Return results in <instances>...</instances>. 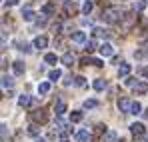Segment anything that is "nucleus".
<instances>
[{"label": "nucleus", "mask_w": 148, "mask_h": 142, "mask_svg": "<svg viewBox=\"0 0 148 142\" xmlns=\"http://www.w3.org/2000/svg\"><path fill=\"white\" fill-rule=\"evenodd\" d=\"M102 20H106V22H110V24L118 22V20H122V10L120 8H106L102 12Z\"/></svg>", "instance_id": "f257e3e1"}, {"label": "nucleus", "mask_w": 148, "mask_h": 142, "mask_svg": "<svg viewBox=\"0 0 148 142\" xmlns=\"http://www.w3.org/2000/svg\"><path fill=\"white\" fill-rule=\"evenodd\" d=\"M116 104H118V110H120V112H124V114H130V108H132V102H130V100H128V98H118V102H116Z\"/></svg>", "instance_id": "f03ea898"}, {"label": "nucleus", "mask_w": 148, "mask_h": 142, "mask_svg": "<svg viewBox=\"0 0 148 142\" xmlns=\"http://www.w3.org/2000/svg\"><path fill=\"white\" fill-rule=\"evenodd\" d=\"M98 52H100V56L108 58V56H112V54H114V48H112L110 42H102V44L98 46Z\"/></svg>", "instance_id": "7ed1b4c3"}, {"label": "nucleus", "mask_w": 148, "mask_h": 142, "mask_svg": "<svg viewBox=\"0 0 148 142\" xmlns=\"http://www.w3.org/2000/svg\"><path fill=\"white\" fill-rule=\"evenodd\" d=\"M130 132H132L134 136H144V134H146V128H144V124H140V122H132V124H130Z\"/></svg>", "instance_id": "20e7f679"}, {"label": "nucleus", "mask_w": 148, "mask_h": 142, "mask_svg": "<svg viewBox=\"0 0 148 142\" xmlns=\"http://www.w3.org/2000/svg\"><path fill=\"white\" fill-rule=\"evenodd\" d=\"M32 120H34V122H38V124H44V122L48 120L46 110H42V108H40V110H34V112H32Z\"/></svg>", "instance_id": "39448f33"}, {"label": "nucleus", "mask_w": 148, "mask_h": 142, "mask_svg": "<svg viewBox=\"0 0 148 142\" xmlns=\"http://www.w3.org/2000/svg\"><path fill=\"white\" fill-rule=\"evenodd\" d=\"M76 140H78V142H90V140H92V136H90V132H88V130H84V128H82V130H78V132H76Z\"/></svg>", "instance_id": "423d86ee"}, {"label": "nucleus", "mask_w": 148, "mask_h": 142, "mask_svg": "<svg viewBox=\"0 0 148 142\" xmlns=\"http://www.w3.org/2000/svg\"><path fill=\"white\" fill-rule=\"evenodd\" d=\"M12 70H14V74L16 76H22L26 70V66H24V62L22 60H16V62H12Z\"/></svg>", "instance_id": "0eeeda50"}, {"label": "nucleus", "mask_w": 148, "mask_h": 142, "mask_svg": "<svg viewBox=\"0 0 148 142\" xmlns=\"http://www.w3.org/2000/svg\"><path fill=\"white\" fill-rule=\"evenodd\" d=\"M54 110H56V116H62V114L66 112V102H64L62 98H58V102L54 104Z\"/></svg>", "instance_id": "6e6552de"}, {"label": "nucleus", "mask_w": 148, "mask_h": 142, "mask_svg": "<svg viewBox=\"0 0 148 142\" xmlns=\"http://www.w3.org/2000/svg\"><path fill=\"white\" fill-rule=\"evenodd\" d=\"M72 42H76V44H86V42H88V40H86V32H74Z\"/></svg>", "instance_id": "1a4fd4ad"}, {"label": "nucleus", "mask_w": 148, "mask_h": 142, "mask_svg": "<svg viewBox=\"0 0 148 142\" xmlns=\"http://www.w3.org/2000/svg\"><path fill=\"white\" fill-rule=\"evenodd\" d=\"M132 90H134V94H144V92H148V84L146 82H136L132 86Z\"/></svg>", "instance_id": "9d476101"}, {"label": "nucleus", "mask_w": 148, "mask_h": 142, "mask_svg": "<svg viewBox=\"0 0 148 142\" xmlns=\"http://www.w3.org/2000/svg\"><path fill=\"white\" fill-rule=\"evenodd\" d=\"M60 62H62L64 66H72V64H74V54H72V52H64L62 58H60Z\"/></svg>", "instance_id": "9b49d317"}, {"label": "nucleus", "mask_w": 148, "mask_h": 142, "mask_svg": "<svg viewBox=\"0 0 148 142\" xmlns=\"http://www.w3.org/2000/svg\"><path fill=\"white\" fill-rule=\"evenodd\" d=\"M46 46H48V38L46 36H36L34 38V48L40 50V48H46Z\"/></svg>", "instance_id": "f8f14e48"}, {"label": "nucleus", "mask_w": 148, "mask_h": 142, "mask_svg": "<svg viewBox=\"0 0 148 142\" xmlns=\"http://www.w3.org/2000/svg\"><path fill=\"white\" fill-rule=\"evenodd\" d=\"M34 16H36V14H34V10H32V8H24V10H22V18H24L26 22H32V20H34Z\"/></svg>", "instance_id": "ddd939ff"}, {"label": "nucleus", "mask_w": 148, "mask_h": 142, "mask_svg": "<svg viewBox=\"0 0 148 142\" xmlns=\"http://www.w3.org/2000/svg\"><path fill=\"white\" fill-rule=\"evenodd\" d=\"M12 86H14V80H12V76H6V74H4V76H2V88H4V90H6V88L10 90Z\"/></svg>", "instance_id": "4468645a"}, {"label": "nucleus", "mask_w": 148, "mask_h": 142, "mask_svg": "<svg viewBox=\"0 0 148 142\" xmlns=\"http://www.w3.org/2000/svg\"><path fill=\"white\" fill-rule=\"evenodd\" d=\"M92 86H94V90H96V92H102V90L106 88V80H104V78H96Z\"/></svg>", "instance_id": "2eb2a0df"}, {"label": "nucleus", "mask_w": 148, "mask_h": 142, "mask_svg": "<svg viewBox=\"0 0 148 142\" xmlns=\"http://www.w3.org/2000/svg\"><path fill=\"white\" fill-rule=\"evenodd\" d=\"M44 62H46V64H52V66H54V64L58 62V56H56L54 52H48V54H44Z\"/></svg>", "instance_id": "dca6fc26"}, {"label": "nucleus", "mask_w": 148, "mask_h": 142, "mask_svg": "<svg viewBox=\"0 0 148 142\" xmlns=\"http://www.w3.org/2000/svg\"><path fill=\"white\" fill-rule=\"evenodd\" d=\"M128 74H130V64L122 62V64H120V68H118V76L124 78V76H128Z\"/></svg>", "instance_id": "f3484780"}, {"label": "nucleus", "mask_w": 148, "mask_h": 142, "mask_svg": "<svg viewBox=\"0 0 148 142\" xmlns=\"http://www.w3.org/2000/svg\"><path fill=\"white\" fill-rule=\"evenodd\" d=\"M92 8H94V2H92V0H86V2L82 4V14H86V16H88V14L92 12Z\"/></svg>", "instance_id": "a211bd4d"}, {"label": "nucleus", "mask_w": 148, "mask_h": 142, "mask_svg": "<svg viewBox=\"0 0 148 142\" xmlns=\"http://www.w3.org/2000/svg\"><path fill=\"white\" fill-rule=\"evenodd\" d=\"M130 114H134V116H136V114H142V104H140L138 100H134V102H132V108H130Z\"/></svg>", "instance_id": "6ab92c4d"}, {"label": "nucleus", "mask_w": 148, "mask_h": 142, "mask_svg": "<svg viewBox=\"0 0 148 142\" xmlns=\"http://www.w3.org/2000/svg\"><path fill=\"white\" fill-rule=\"evenodd\" d=\"M50 92V82H40L38 84V94H48Z\"/></svg>", "instance_id": "aec40b11"}, {"label": "nucleus", "mask_w": 148, "mask_h": 142, "mask_svg": "<svg viewBox=\"0 0 148 142\" xmlns=\"http://www.w3.org/2000/svg\"><path fill=\"white\" fill-rule=\"evenodd\" d=\"M60 76H62V70H58V68H54V70H50L48 78L52 82H56V80H60Z\"/></svg>", "instance_id": "412c9836"}, {"label": "nucleus", "mask_w": 148, "mask_h": 142, "mask_svg": "<svg viewBox=\"0 0 148 142\" xmlns=\"http://www.w3.org/2000/svg\"><path fill=\"white\" fill-rule=\"evenodd\" d=\"M28 104H30V96L28 94H22L20 98H18V106H20V108H24V106H28Z\"/></svg>", "instance_id": "4be33fe9"}, {"label": "nucleus", "mask_w": 148, "mask_h": 142, "mask_svg": "<svg viewBox=\"0 0 148 142\" xmlns=\"http://www.w3.org/2000/svg\"><path fill=\"white\" fill-rule=\"evenodd\" d=\"M106 34H108V32L102 30V28H94V30H92V36H96V38H106Z\"/></svg>", "instance_id": "5701e85b"}, {"label": "nucleus", "mask_w": 148, "mask_h": 142, "mask_svg": "<svg viewBox=\"0 0 148 142\" xmlns=\"http://www.w3.org/2000/svg\"><path fill=\"white\" fill-rule=\"evenodd\" d=\"M146 8V0H136L134 2V10L136 12H140V10H144Z\"/></svg>", "instance_id": "b1692460"}, {"label": "nucleus", "mask_w": 148, "mask_h": 142, "mask_svg": "<svg viewBox=\"0 0 148 142\" xmlns=\"http://www.w3.org/2000/svg\"><path fill=\"white\" fill-rule=\"evenodd\" d=\"M42 14H46V16H50V14H54V4H44V8H42Z\"/></svg>", "instance_id": "393cba45"}, {"label": "nucleus", "mask_w": 148, "mask_h": 142, "mask_svg": "<svg viewBox=\"0 0 148 142\" xmlns=\"http://www.w3.org/2000/svg\"><path fill=\"white\" fill-rule=\"evenodd\" d=\"M80 120H82V112H78V110L70 112V122H80Z\"/></svg>", "instance_id": "a878e982"}, {"label": "nucleus", "mask_w": 148, "mask_h": 142, "mask_svg": "<svg viewBox=\"0 0 148 142\" xmlns=\"http://www.w3.org/2000/svg\"><path fill=\"white\" fill-rule=\"evenodd\" d=\"M98 106V102L94 100V98H90V100H84V108L88 110V108H96Z\"/></svg>", "instance_id": "bb28decb"}, {"label": "nucleus", "mask_w": 148, "mask_h": 142, "mask_svg": "<svg viewBox=\"0 0 148 142\" xmlns=\"http://www.w3.org/2000/svg\"><path fill=\"white\" fill-rule=\"evenodd\" d=\"M84 48H86V52H94V50H96V42H94V40H88V42L84 44Z\"/></svg>", "instance_id": "cd10ccee"}, {"label": "nucleus", "mask_w": 148, "mask_h": 142, "mask_svg": "<svg viewBox=\"0 0 148 142\" xmlns=\"http://www.w3.org/2000/svg\"><path fill=\"white\" fill-rule=\"evenodd\" d=\"M84 80H86L84 76H76V78H74V84H76V86H84V84H86Z\"/></svg>", "instance_id": "c85d7f7f"}, {"label": "nucleus", "mask_w": 148, "mask_h": 142, "mask_svg": "<svg viewBox=\"0 0 148 142\" xmlns=\"http://www.w3.org/2000/svg\"><path fill=\"white\" fill-rule=\"evenodd\" d=\"M28 134L36 136V134H38V126H34V124H32V126H28Z\"/></svg>", "instance_id": "c756f323"}, {"label": "nucleus", "mask_w": 148, "mask_h": 142, "mask_svg": "<svg viewBox=\"0 0 148 142\" xmlns=\"http://www.w3.org/2000/svg\"><path fill=\"white\" fill-rule=\"evenodd\" d=\"M106 140H108V142H114V140H116V132H112V130H110V132L106 134Z\"/></svg>", "instance_id": "7c9ffc66"}, {"label": "nucleus", "mask_w": 148, "mask_h": 142, "mask_svg": "<svg viewBox=\"0 0 148 142\" xmlns=\"http://www.w3.org/2000/svg\"><path fill=\"white\" fill-rule=\"evenodd\" d=\"M90 64H94V66H104V62H102L100 58H90Z\"/></svg>", "instance_id": "2f4dec72"}, {"label": "nucleus", "mask_w": 148, "mask_h": 142, "mask_svg": "<svg viewBox=\"0 0 148 142\" xmlns=\"http://www.w3.org/2000/svg\"><path fill=\"white\" fill-rule=\"evenodd\" d=\"M18 0H4V6H16Z\"/></svg>", "instance_id": "473e14b6"}, {"label": "nucleus", "mask_w": 148, "mask_h": 142, "mask_svg": "<svg viewBox=\"0 0 148 142\" xmlns=\"http://www.w3.org/2000/svg\"><path fill=\"white\" fill-rule=\"evenodd\" d=\"M18 46H20L18 50H22V52H30V46H28L26 42H24V44H18Z\"/></svg>", "instance_id": "72a5a7b5"}, {"label": "nucleus", "mask_w": 148, "mask_h": 142, "mask_svg": "<svg viewBox=\"0 0 148 142\" xmlns=\"http://www.w3.org/2000/svg\"><path fill=\"white\" fill-rule=\"evenodd\" d=\"M140 72H142V76H144V78H148V66H142Z\"/></svg>", "instance_id": "f704fd0d"}, {"label": "nucleus", "mask_w": 148, "mask_h": 142, "mask_svg": "<svg viewBox=\"0 0 148 142\" xmlns=\"http://www.w3.org/2000/svg\"><path fill=\"white\" fill-rule=\"evenodd\" d=\"M126 84H128V86H134L136 80H134V78H126Z\"/></svg>", "instance_id": "c9c22d12"}, {"label": "nucleus", "mask_w": 148, "mask_h": 142, "mask_svg": "<svg viewBox=\"0 0 148 142\" xmlns=\"http://www.w3.org/2000/svg\"><path fill=\"white\" fill-rule=\"evenodd\" d=\"M34 142H46V140H44V138H40V136H38V138H36V140H34Z\"/></svg>", "instance_id": "e433bc0d"}, {"label": "nucleus", "mask_w": 148, "mask_h": 142, "mask_svg": "<svg viewBox=\"0 0 148 142\" xmlns=\"http://www.w3.org/2000/svg\"><path fill=\"white\" fill-rule=\"evenodd\" d=\"M60 142H70V140L68 138H60Z\"/></svg>", "instance_id": "4c0bfd02"}, {"label": "nucleus", "mask_w": 148, "mask_h": 142, "mask_svg": "<svg viewBox=\"0 0 148 142\" xmlns=\"http://www.w3.org/2000/svg\"><path fill=\"white\" fill-rule=\"evenodd\" d=\"M144 116H146V118H148V110H144Z\"/></svg>", "instance_id": "58836bf2"}, {"label": "nucleus", "mask_w": 148, "mask_h": 142, "mask_svg": "<svg viewBox=\"0 0 148 142\" xmlns=\"http://www.w3.org/2000/svg\"><path fill=\"white\" fill-rule=\"evenodd\" d=\"M146 142H148V134H146Z\"/></svg>", "instance_id": "ea45409f"}]
</instances>
